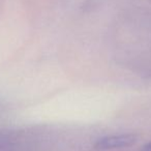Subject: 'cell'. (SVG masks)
I'll return each instance as SVG.
<instances>
[{"mask_svg":"<svg viewBox=\"0 0 151 151\" xmlns=\"http://www.w3.org/2000/svg\"><path fill=\"white\" fill-rule=\"evenodd\" d=\"M138 141V137L134 134H111L99 139L95 142L94 147L99 150H112L132 146Z\"/></svg>","mask_w":151,"mask_h":151,"instance_id":"6da1fadb","label":"cell"},{"mask_svg":"<svg viewBox=\"0 0 151 151\" xmlns=\"http://www.w3.org/2000/svg\"><path fill=\"white\" fill-rule=\"evenodd\" d=\"M141 151H151V142L147 143V144L141 149Z\"/></svg>","mask_w":151,"mask_h":151,"instance_id":"7a4b0ae2","label":"cell"}]
</instances>
